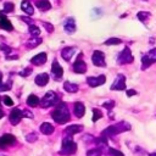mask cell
Returning a JSON list of instances; mask_svg holds the SVG:
<instances>
[{"label": "cell", "instance_id": "8", "mask_svg": "<svg viewBox=\"0 0 156 156\" xmlns=\"http://www.w3.org/2000/svg\"><path fill=\"white\" fill-rule=\"evenodd\" d=\"M82 56H83V54L80 52V54L78 55L77 60H76L74 63H73V71H74L76 73H85V72H87V65H85V62L83 61Z\"/></svg>", "mask_w": 156, "mask_h": 156}, {"label": "cell", "instance_id": "19", "mask_svg": "<svg viewBox=\"0 0 156 156\" xmlns=\"http://www.w3.org/2000/svg\"><path fill=\"white\" fill-rule=\"evenodd\" d=\"M82 129H83V126H80V124H72V126L66 127L65 133L68 134V135H73V134H77L79 132H82Z\"/></svg>", "mask_w": 156, "mask_h": 156}, {"label": "cell", "instance_id": "32", "mask_svg": "<svg viewBox=\"0 0 156 156\" xmlns=\"http://www.w3.org/2000/svg\"><path fill=\"white\" fill-rule=\"evenodd\" d=\"M121 43H122V40L118 39V38H110L105 41V45H118Z\"/></svg>", "mask_w": 156, "mask_h": 156}, {"label": "cell", "instance_id": "5", "mask_svg": "<svg viewBox=\"0 0 156 156\" xmlns=\"http://www.w3.org/2000/svg\"><path fill=\"white\" fill-rule=\"evenodd\" d=\"M156 62V48L151 49L149 52L141 56V69H146L149 66Z\"/></svg>", "mask_w": 156, "mask_h": 156}, {"label": "cell", "instance_id": "6", "mask_svg": "<svg viewBox=\"0 0 156 156\" xmlns=\"http://www.w3.org/2000/svg\"><path fill=\"white\" fill-rule=\"evenodd\" d=\"M133 55H132V51L129 48H124L117 56V62L119 65H128V63H132L133 62Z\"/></svg>", "mask_w": 156, "mask_h": 156}, {"label": "cell", "instance_id": "9", "mask_svg": "<svg viewBox=\"0 0 156 156\" xmlns=\"http://www.w3.org/2000/svg\"><path fill=\"white\" fill-rule=\"evenodd\" d=\"M111 90H124L126 89V77L123 74H118L115 82L110 87Z\"/></svg>", "mask_w": 156, "mask_h": 156}, {"label": "cell", "instance_id": "20", "mask_svg": "<svg viewBox=\"0 0 156 156\" xmlns=\"http://www.w3.org/2000/svg\"><path fill=\"white\" fill-rule=\"evenodd\" d=\"M84 112H85V106H84V104L80 102V101H77V102L74 104V115H76L78 118H80V117H83Z\"/></svg>", "mask_w": 156, "mask_h": 156}, {"label": "cell", "instance_id": "15", "mask_svg": "<svg viewBox=\"0 0 156 156\" xmlns=\"http://www.w3.org/2000/svg\"><path fill=\"white\" fill-rule=\"evenodd\" d=\"M63 29H65V32L68 33V34H71V33H73V32L76 30V22H74V18H73V17H68V18L65 21V23H63Z\"/></svg>", "mask_w": 156, "mask_h": 156}, {"label": "cell", "instance_id": "18", "mask_svg": "<svg viewBox=\"0 0 156 156\" xmlns=\"http://www.w3.org/2000/svg\"><path fill=\"white\" fill-rule=\"evenodd\" d=\"M49 82V74L48 73H40L35 77V84L39 87H44Z\"/></svg>", "mask_w": 156, "mask_h": 156}, {"label": "cell", "instance_id": "43", "mask_svg": "<svg viewBox=\"0 0 156 156\" xmlns=\"http://www.w3.org/2000/svg\"><path fill=\"white\" fill-rule=\"evenodd\" d=\"M21 20H23V21H26L27 23H29V26L32 24V21H30V18H28V17H20Z\"/></svg>", "mask_w": 156, "mask_h": 156}, {"label": "cell", "instance_id": "30", "mask_svg": "<svg viewBox=\"0 0 156 156\" xmlns=\"http://www.w3.org/2000/svg\"><path fill=\"white\" fill-rule=\"evenodd\" d=\"M102 117V112L99 108H93V122L99 121Z\"/></svg>", "mask_w": 156, "mask_h": 156}, {"label": "cell", "instance_id": "25", "mask_svg": "<svg viewBox=\"0 0 156 156\" xmlns=\"http://www.w3.org/2000/svg\"><path fill=\"white\" fill-rule=\"evenodd\" d=\"M63 89L67 93H77L78 91V85L74 84V83H71V82H65L63 83Z\"/></svg>", "mask_w": 156, "mask_h": 156}, {"label": "cell", "instance_id": "22", "mask_svg": "<svg viewBox=\"0 0 156 156\" xmlns=\"http://www.w3.org/2000/svg\"><path fill=\"white\" fill-rule=\"evenodd\" d=\"M21 9L23 10V12H26L27 15H33L34 13V10H33V6L30 5V2L28 0H23L22 4H21Z\"/></svg>", "mask_w": 156, "mask_h": 156}, {"label": "cell", "instance_id": "12", "mask_svg": "<svg viewBox=\"0 0 156 156\" xmlns=\"http://www.w3.org/2000/svg\"><path fill=\"white\" fill-rule=\"evenodd\" d=\"M51 73H52V76H54V78H55L56 80H58V79L62 77V74H63V69H62V67L60 66V63H58L57 60H54V61H52V65H51Z\"/></svg>", "mask_w": 156, "mask_h": 156}, {"label": "cell", "instance_id": "35", "mask_svg": "<svg viewBox=\"0 0 156 156\" xmlns=\"http://www.w3.org/2000/svg\"><path fill=\"white\" fill-rule=\"evenodd\" d=\"M113 106H115V101H112V100H108V101H106V102H104V104H102V107L107 108L108 111H110Z\"/></svg>", "mask_w": 156, "mask_h": 156}, {"label": "cell", "instance_id": "2", "mask_svg": "<svg viewBox=\"0 0 156 156\" xmlns=\"http://www.w3.org/2000/svg\"><path fill=\"white\" fill-rule=\"evenodd\" d=\"M130 129V126L126 122H119L115 126H110L108 128H106L104 132H102V135L105 136H113L116 134H119L122 132H126V130H129Z\"/></svg>", "mask_w": 156, "mask_h": 156}, {"label": "cell", "instance_id": "16", "mask_svg": "<svg viewBox=\"0 0 156 156\" xmlns=\"http://www.w3.org/2000/svg\"><path fill=\"white\" fill-rule=\"evenodd\" d=\"M46 54L45 52H40V54H38V55H35L34 57H32V60H30V62L33 63V65H35V66H41V65H44L45 62H46Z\"/></svg>", "mask_w": 156, "mask_h": 156}, {"label": "cell", "instance_id": "11", "mask_svg": "<svg viewBox=\"0 0 156 156\" xmlns=\"http://www.w3.org/2000/svg\"><path fill=\"white\" fill-rule=\"evenodd\" d=\"M22 117H23V112L20 110V108H12L11 110V112H10V116H9V118H10V122H11V124H18L20 123V121L22 119Z\"/></svg>", "mask_w": 156, "mask_h": 156}, {"label": "cell", "instance_id": "33", "mask_svg": "<svg viewBox=\"0 0 156 156\" xmlns=\"http://www.w3.org/2000/svg\"><path fill=\"white\" fill-rule=\"evenodd\" d=\"M15 10V5L12 2H5L4 4V11L5 12H12Z\"/></svg>", "mask_w": 156, "mask_h": 156}, {"label": "cell", "instance_id": "39", "mask_svg": "<svg viewBox=\"0 0 156 156\" xmlns=\"http://www.w3.org/2000/svg\"><path fill=\"white\" fill-rule=\"evenodd\" d=\"M0 48H1V50H2V51L6 54V55H9L10 52H12L11 48H10V46H7V45H4V44H1V45H0Z\"/></svg>", "mask_w": 156, "mask_h": 156}, {"label": "cell", "instance_id": "38", "mask_svg": "<svg viewBox=\"0 0 156 156\" xmlns=\"http://www.w3.org/2000/svg\"><path fill=\"white\" fill-rule=\"evenodd\" d=\"M2 101H4V104H5V105H7V106H12V105H13V101H12V100H11V98H10V96H7V95L2 98Z\"/></svg>", "mask_w": 156, "mask_h": 156}, {"label": "cell", "instance_id": "46", "mask_svg": "<svg viewBox=\"0 0 156 156\" xmlns=\"http://www.w3.org/2000/svg\"><path fill=\"white\" fill-rule=\"evenodd\" d=\"M144 1H146V0H144Z\"/></svg>", "mask_w": 156, "mask_h": 156}, {"label": "cell", "instance_id": "7", "mask_svg": "<svg viewBox=\"0 0 156 156\" xmlns=\"http://www.w3.org/2000/svg\"><path fill=\"white\" fill-rule=\"evenodd\" d=\"M91 61L95 66L98 67H105L106 66V62H105V55L102 51H99V50H95L93 52V56H91Z\"/></svg>", "mask_w": 156, "mask_h": 156}, {"label": "cell", "instance_id": "44", "mask_svg": "<svg viewBox=\"0 0 156 156\" xmlns=\"http://www.w3.org/2000/svg\"><path fill=\"white\" fill-rule=\"evenodd\" d=\"M2 116H4V112H2V111H1V110H0V118H1V117H2Z\"/></svg>", "mask_w": 156, "mask_h": 156}, {"label": "cell", "instance_id": "29", "mask_svg": "<svg viewBox=\"0 0 156 156\" xmlns=\"http://www.w3.org/2000/svg\"><path fill=\"white\" fill-rule=\"evenodd\" d=\"M29 33H30L32 37H38V35L40 34V29H39L37 26L30 24V26H29Z\"/></svg>", "mask_w": 156, "mask_h": 156}, {"label": "cell", "instance_id": "40", "mask_svg": "<svg viewBox=\"0 0 156 156\" xmlns=\"http://www.w3.org/2000/svg\"><path fill=\"white\" fill-rule=\"evenodd\" d=\"M43 26L46 28V30L49 32V33H51L52 30H54V26L52 24H50V23H46V22H43Z\"/></svg>", "mask_w": 156, "mask_h": 156}, {"label": "cell", "instance_id": "23", "mask_svg": "<svg viewBox=\"0 0 156 156\" xmlns=\"http://www.w3.org/2000/svg\"><path fill=\"white\" fill-rule=\"evenodd\" d=\"M35 6H37L39 10H41V11H48V10L51 9V4H50L48 0H38V1L35 2Z\"/></svg>", "mask_w": 156, "mask_h": 156}, {"label": "cell", "instance_id": "14", "mask_svg": "<svg viewBox=\"0 0 156 156\" xmlns=\"http://www.w3.org/2000/svg\"><path fill=\"white\" fill-rule=\"evenodd\" d=\"M0 28L1 29H5L7 32H11L13 29L12 27V23L10 22V20L4 15V12H0Z\"/></svg>", "mask_w": 156, "mask_h": 156}, {"label": "cell", "instance_id": "17", "mask_svg": "<svg viewBox=\"0 0 156 156\" xmlns=\"http://www.w3.org/2000/svg\"><path fill=\"white\" fill-rule=\"evenodd\" d=\"M76 52V49L72 48V46H67V48H63L62 51H61V56L65 58V61H69L73 56V54Z\"/></svg>", "mask_w": 156, "mask_h": 156}, {"label": "cell", "instance_id": "26", "mask_svg": "<svg viewBox=\"0 0 156 156\" xmlns=\"http://www.w3.org/2000/svg\"><path fill=\"white\" fill-rule=\"evenodd\" d=\"M39 44H41V39L38 38V37H33L32 39H29V40L27 41V46H28L29 49H33V48L38 46Z\"/></svg>", "mask_w": 156, "mask_h": 156}, {"label": "cell", "instance_id": "36", "mask_svg": "<svg viewBox=\"0 0 156 156\" xmlns=\"http://www.w3.org/2000/svg\"><path fill=\"white\" fill-rule=\"evenodd\" d=\"M26 139H27V141L33 143V141H35V140L38 139V135H37L35 133H30V134H28V135L26 136Z\"/></svg>", "mask_w": 156, "mask_h": 156}, {"label": "cell", "instance_id": "27", "mask_svg": "<svg viewBox=\"0 0 156 156\" xmlns=\"http://www.w3.org/2000/svg\"><path fill=\"white\" fill-rule=\"evenodd\" d=\"M11 89V80H9L7 83H2V73L0 72V91H4V90H10Z\"/></svg>", "mask_w": 156, "mask_h": 156}, {"label": "cell", "instance_id": "13", "mask_svg": "<svg viewBox=\"0 0 156 156\" xmlns=\"http://www.w3.org/2000/svg\"><path fill=\"white\" fill-rule=\"evenodd\" d=\"M16 141V138L12 134H4L0 136V149H5L9 145H12Z\"/></svg>", "mask_w": 156, "mask_h": 156}, {"label": "cell", "instance_id": "31", "mask_svg": "<svg viewBox=\"0 0 156 156\" xmlns=\"http://www.w3.org/2000/svg\"><path fill=\"white\" fill-rule=\"evenodd\" d=\"M102 151L100 147H95V149H91L87 152V156H101Z\"/></svg>", "mask_w": 156, "mask_h": 156}, {"label": "cell", "instance_id": "37", "mask_svg": "<svg viewBox=\"0 0 156 156\" xmlns=\"http://www.w3.org/2000/svg\"><path fill=\"white\" fill-rule=\"evenodd\" d=\"M30 73H32V68L27 67L26 69H23V71H21V72H20V76H21V77H28Z\"/></svg>", "mask_w": 156, "mask_h": 156}, {"label": "cell", "instance_id": "41", "mask_svg": "<svg viewBox=\"0 0 156 156\" xmlns=\"http://www.w3.org/2000/svg\"><path fill=\"white\" fill-rule=\"evenodd\" d=\"M136 94V91L134 90V89H129V90H127V95L128 96H133V95H135Z\"/></svg>", "mask_w": 156, "mask_h": 156}, {"label": "cell", "instance_id": "42", "mask_svg": "<svg viewBox=\"0 0 156 156\" xmlns=\"http://www.w3.org/2000/svg\"><path fill=\"white\" fill-rule=\"evenodd\" d=\"M22 112H23V116H28V118H33V115L30 112L28 111H22Z\"/></svg>", "mask_w": 156, "mask_h": 156}, {"label": "cell", "instance_id": "24", "mask_svg": "<svg viewBox=\"0 0 156 156\" xmlns=\"http://www.w3.org/2000/svg\"><path fill=\"white\" fill-rule=\"evenodd\" d=\"M39 104H40V100H39V98H38L37 95L30 94V95L27 98V105H28V106L35 107V106H38Z\"/></svg>", "mask_w": 156, "mask_h": 156}, {"label": "cell", "instance_id": "28", "mask_svg": "<svg viewBox=\"0 0 156 156\" xmlns=\"http://www.w3.org/2000/svg\"><path fill=\"white\" fill-rule=\"evenodd\" d=\"M138 18L141 21V22H146V20L151 16V13L150 12H147V11H140V12H138Z\"/></svg>", "mask_w": 156, "mask_h": 156}, {"label": "cell", "instance_id": "34", "mask_svg": "<svg viewBox=\"0 0 156 156\" xmlns=\"http://www.w3.org/2000/svg\"><path fill=\"white\" fill-rule=\"evenodd\" d=\"M108 154H110L111 156H124L123 152H121V151H118V150H116V149H112V147L108 149Z\"/></svg>", "mask_w": 156, "mask_h": 156}, {"label": "cell", "instance_id": "3", "mask_svg": "<svg viewBox=\"0 0 156 156\" xmlns=\"http://www.w3.org/2000/svg\"><path fill=\"white\" fill-rule=\"evenodd\" d=\"M77 151V144L73 141V139L71 136H67L63 139L62 141V147H61V154L65 155H72Z\"/></svg>", "mask_w": 156, "mask_h": 156}, {"label": "cell", "instance_id": "1", "mask_svg": "<svg viewBox=\"0 0 156 156\" xmlns=\"http://www.w3.org/2000/svg\"><path fill=\"white\" fill-rule=\"evenodd\" d=\"M51 118H52L56 123H58V124L67 123L71 117H69V112H68L66 105H65V104H58V105L56 106V108L52 111Z\"/></svg>", "mask_w": 156, "mask_h": 156}, {"label": "cell", "instance_id": "4", "mask_svg": "<svg viewBox=\"0 0 156 156\" xmlns=\"http://www.w3.org/2000/svg\"><path fill=\"white\" fill-rule=\"evenodd\" d=\"M60 104V98L54 91H48L45 96L41 100L43 107H50V106H57Z\"/></svg>", "mask_w": 156, "mask_h": 156}, {"label": "cell", "instance_id": "45", "mask_svg": "<svg viewBox=\"0 0 156 156\" xmlns=\"http://www.w3.org/2000/svg\"><path fill=\"white\" fill-rule=\"evenodd\" d=\"M150 156H156V152H154V154H150Z\"/></svg>", "mask_w": 156, "mask_h": 156}, {"label": "cell", "instance_id": "10", "mask_svg": "<svg viewBox=\"0 0 156 156\" xmlns=\"http://www.w3.org/2000/svg\"><path fill=\"white\" fill-rule=\"evenodd\" d=\"M105 82H106V77H105L104 74L98 76V77H88V78H87V83H88V85L91 87V88H96V87H99V85H102Z\"/></svg>", "mask_w": 156, "mask_h": 156}, {"label": "cell", "instance_id": "21", "mask_svg": "<svg viewBox=\"0 0 156 156\" xmlns=\"http://www.w3.org/2000/svg\"><path fill=\"white\" fill-rule=\"evenodd\" d=\"M40 132L43 134H45V135H50L54 132V126L48 123V122H44V123L40 124Z\"/></svg>", "mask_w": 156, "mask_h": 156}]
</instances>
